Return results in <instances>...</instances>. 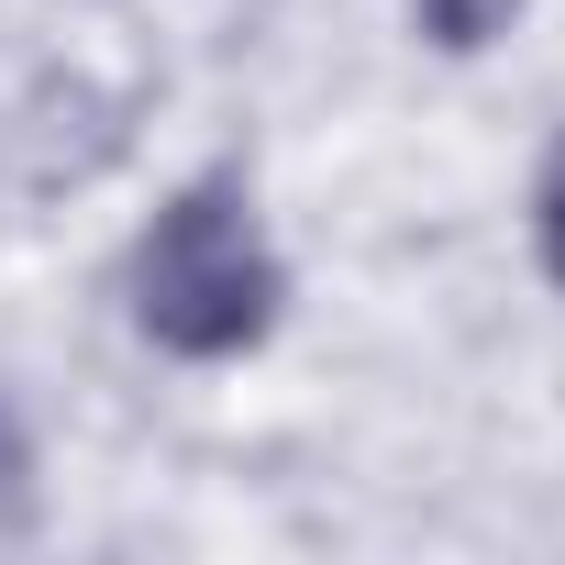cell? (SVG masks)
Returning a JSON list of instances; mask_svg holds the SVG:
<instances>
[{
    "mask_svg": "<svg viewBox=\"0 0 565 565\" xmlns=\"http://www.w3.org/2000/svg\"><path fill=\"white\" fill-rule=\"evenodd\" d=\"M277 300H289V277H277L244 189H222V178L178 189L156 211V233L134 244V322L167 355H200V366L211 355H244V344H266Z\"/></svg>",
    "mask_w": 565,
    "mask_h": 565,
    "instance_id": "cell-1",
    "label": "cell"
},
{
    "mask_svg": "<svg viewBox=\"0 0 565 565\" xmlns=\"http://www.w3.org/2000/svg\"><path fill=\"white\" fill-rule=\"evenodd\" d=\"M510 12H521V0H411L422 45H444V56H477V45H499V34H510Z\"/></svg>",
    "mask_w": 565,
    "mask_h": 565,
    "instance_id": "cell-2",
    "label": "cell"
},
{
    "mask_svg": "<svg viewBox=\"0 0 565 565\" xmlns=\"http://www.w3.org/2000/svg\"><path fill=\"white\" fill-rule=\"evenodd\" d=\"M12 532H34V433H23L12 399H0V543Z\"/></svg>",
    "mask_w": 565,
    "mask_h": 565,
    "instance_id": "cell-3",
    "label": "cell"
},
{
    "mask_svg": "<svg viewBox=\"0 0 565 565\" xmlns=\"http://www.w3.org/2000/svg\"><path fill=\"white\" fill-rule=\"evenodd\" d=\"M543 266L565 277V156L543 167Z\"/></svg>",
    "mask_w": 565,
    "mask_h": 565,
    "instance_id": "cell-4",
    "label": "cell"
}]
</instances>
